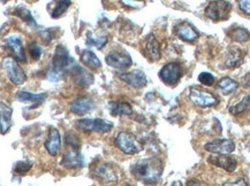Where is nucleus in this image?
Instances as JSON below:
<instances>
[{
  "label": "nucleus",
  "mask_w": 250,
  "mask_h": 186,
  "mask_svg": "<svg viewBox=\"0 0 250 186\" xmlns=\"http://www.w3.org/2000/svg\"><path fill=\"white\" fill-rule=\"evenodd\" d=\"M119 78L126 84L133 86L135 89H140L146 86V74L141 70H133V72L121 73L119 74Z\"/></svg>",
  "instance_id": "nucleus-13"
},
{
  "label": "nucleus",
  "mask_w": 250,
  "mask_h": 186,
  "mask_svg": "<svg viewBox=\"0 0 250 186\" xmlns=\"http://www.w3.org/2000/svg\"><path fill=\"white\" fill-rule=\"evenodd\" d=\"M80 57H81V61H82L83 65L89 67V68H91V69L101 68V66H102L101 60H99L98 57L96 56V54L94 52H91V51H89V50L82 51L81 56Z\"/></svg>",
  "instance_id": "nucleus-25"
},
{
  "label": "nucleus",
  "mask_w": 250,
  "mask_h": 186,
  "mask_svg": "<svg viewBox=\"0 0 250 186\" xmlns=\"http://www.w3.org/2000/svg\"><path fill=\"white\" fill-rule=\"evenodd\" d=\"M75 127L85 132L106 133L112 130L113 123L102 118H81L75 122Z\"/></svg>",
  "instance_id": "nucleus-4"
},
{
  "label": "nucleus",
  "mask_w": 250,
  "mask_h": 186,
  "mask_svg": "<svg viewBox=\"0 0 250 186\" xmlns=\"http://www.w3.org/2000/svg\"><path fill=\"white\" fill-rule=\"evenodd\" d=\"M14 15H17L22 20L27 22V23H30L33 25H36V22H35V19L33 18V15H31V13L29 9L24 8V7H21V8H17L14 12Z\"/></svg>",
  "instance_id": "nucleus-30"
},
{
  "label": "nucleus",
  "mask_w": 250,
  "mask_h": 186,
  "mask_svg": "<svg viewBox=\"0 0 250 186\" xmlns=\"http://www.w3.org/2000/svg\"><path fill=\"white\" fill-rule=\"evenodd\" d=\"M31 167H33V162L21 161V162H18L17 165L14 166V171L19 175H24L31 169Z\"/></svg>",
  "instance_id": "nucleus-32"
},
{
  "label": "nucleus",
  "mask_w": 250,
  "mask_h": 186,
  "mask_svg": "<svg viewBox=\"0 0 250 186\" xmlns=\"http://www.w3.org/2000/svg\"><path fill=\"white\" fill-rule=\"evenodd\" d=\"M174 33L179 38L187 43H193L200 37V34L195 30V28L188 22H180L174 27Z\"/></svg>",
  "instance_id": "nucleus-14"
},
{
  "label": "nucleus",
  "mask_w": 250,
  "mask_h": 186,
  "mask_svg": "<svg viewBox=\"0 0 250 186\" xmlns=\"http://www.w3.org/2000/svg\"><path fill=\"white\" fill-rule=\"evenodd\" d=\"M62 147V136L56 128H51L45 142V149L51 156H57Z\"/></svg>",
  "instance_id": "nucleus-18"
},
{
  "label": "nucleus",
  "mask_w": 250,
  "mask_h": 186,
  "mask_svg": "<svg viewBox=\"0 0 250 186\" xmlns=\"http://www.w3.org/2000/svg\"><path fill=\"white\" fill-rule=\"evenodd\" d=\"M6 44H7L8 49L11 50L13 56H14L15 60L20 61V62H25L27 57H25L24 47L22 45L21 37L18 35H12L6 38Z\"/></svg>",
  "instance_id": "nucleus-16"
},
{
  "label": "nucleus",
  "mask_w": 250,
  "mask_h": 186,
  "mask_svg": "<svg viewBox=\"0 0 250 186\" xmlns=\"http://www.w3.org/2000/svg\"><path fill=\"white\" fill-rule=\"evenodd\" d=\"M249 108H250V94L243 97L239 104L229 107V113L232 115H240L248 111Z\"/></svg>",
  "instance_id": "nucleus-28"
},
{
  "label": "nucleus",
  "mask_w": 250,
  "mask_h": 186,
  "mask_svg": "<svg viewBox=\"0 0 250 186\" xmlns=\"http://www.w3.org/2000/svg\"><path fill=\"white\" fill-rule=\"evenodd\" d=\"M144 50H146V54H148L151 60L157 61L160 59V46L153 35H150V36H148V38L146 39Z\"/></svg>",
  "instance_id": "nucleus-22"
},
{
  "label": "nucleus",
  "mask_w": 250,
  "mask_h": 186,
  "mask_svg": "<svg viewBox=\"0 0 250 186\" xmlns=\"http://www.w3.org/2000/svg\"><path fill=\"white\" fill-rule=\"evenodd\" d=\"M106 43H107V37L106 36L98 38V39H94V38H89V39H88V44L89 45H95V46H97V49H102V47H104L105 44H106Z\"/></svg>",
  "instance_id": "nucleus-35"
},
{
  "label": "nucleus",
  "mask_w": 250,
  "mask_h": 186,
  "mask_svg": "<svg viewBox=\"0 0 250 186\" xmlns=\"http://www.w3.org/2000/svg\"><path fill=\"white\" fill-rule=\"evenodd\" d=\"M91 175L92 177L104 184H110V183L119 181V174H118L117 169L106 162H99L92 167Z\"/></svg>",
  "instance_id": "nucleus-5"
},
{
  "label": "nucleus",
  "mask_w": 250,
  "mask_h": 186,
  "mask_svg": "<svg viewBox=\"0 0 250 186\" xmlns=\"http://www.w3.org/2000/svg\"><path fill=\"white\" fill-rule=\"evenodd\" d=\"M105 61L112 68L117 69H126L133 65V60H131V57L127 53L117 50L111 51L106 57H105Z\"/></svg>",
  "instance_id": "nucleus-12"
},
{
  "label": "nucleus",
  "mask_w": 250,
  "mask_h": 186,
  "mask_svg": "<svg viewBox=\"0 0 250 186\" xmlns=\"http://www.w3.org/2000/svg\"><path fill=\"white\" fill-rule=\"evenodd\" d=\"M232 6L226 0H213L205 8V17L212 21H225L229 17Z\"/></svg>",
  "instance_id": "nucleus-6"
},
{
  "label": "nucleus",
  "mask_w": 250,
  "mask_h": 186,
  "mask_svg": "<svg viewBox=\"0 0 250 186\" xmlns=\"http://www.w3.org/2000/svg\"><path fill=\"white\" fill-rule=\"evenodd\" d=\"M0 115H1V121H0V124H1V134H5L8 132V130L12 127L13 110L11 106L5 104L4 101H1V104H0Z\"/></svg>",
  "instance_id": "nucleus-21"
},
{
  "label": "nucleus",
  "mask_w": 250,
  "mask_h": 186,
  "mask_svg": "<svg viewBox=\"0 0 250 186\" xmlns=\"http://www.w3.org/2000/svg\"><path fill=\"white\" fill-rule=\"evenodd\" d=\"M187 186H203V185H202V183L200 181H197V179H190V181H188Z\"/></svg>",
  "instance_id": "nucleus-38"
},
{
  "label": "nucleus",
  "mask_w": 250,
  "mask_h": 186,
  "mask_svg": "<svg viewBox=\"0 0 250 186\" xmlns=\"http://www.w3.org/2000/svg\"><path fill=\"white\" fill-rule=\"evenodd\" d=\"M60 165L67 169L82 168L83 165H84V159H83L82 154L80 152V149L67 146V149L63 153Z\"/></svg>",
  "instance_id": "nucleus-10"
},
{
  "label": "nucleus",
  "mask_w": 250,
  "mask_h": 186,
  "mask_svg": "<svg viewBox=\"0 0 250 186\" xmlns=\"http://www.w3.org/2000/svg\"><path fill=\"white\" fill-rule=\"evenodd\" d=\"M108 110L113 116H128L133 114V108L127 101H110Z\"/></svg>",
  "instance_id": "nucleus-20"
},
{
  "label": "nucleus",
  "mask_w": 250,
  "mask_h": 186,
  "mask_svg": "<svg viewBox=\"0 0 250 186\" xmlns=\"http://www.w3.org/2000/svg\"><path fill=\"white\" fill-rule=\"evenodd\" d=\"M230 38L234 41H239V43H243V41H247L249 39L250 34L248 30H246L245 28H235L230 31L229 34Z\"/></svg>",
  "instance_id": "nucleus-29"
},
{
  "label": "nucleus",
  "mask_w": 250,
  "mask_h": 186,
  "mask_svg": "<svg viewBox=\"0 0 250 186\" xmlns=\"http://www.w3.org/2000/svg\"><path fill=\"white\" fill-rule=\"evenodd\" d=\"M70 6V0H54L53 9L51 11V17L53 19L60 18Z\"/></svg>",
  "instance_id": "nucleus-27"
},
{
  "label": "nucleus",
  "mask_w": 250,
  "mask_h": 186,
  "mask_svg": "<svg viewBox=\"0 0 250 186\" xmlns=\"http://www.w3.org/2000/svg\"><path fill=\"white\" fill-rule=\"evenodd\" d=\"M198 81H200L202 85L211 86L214 83V77L210 73H201L200 76H198Z\"/></svg>",
  "instance_id": "nucleus-33"
},
{
  "label": "nucleus",
  "mask_w": 250,
  "mask_h": 186,
  "mask_svg": "<svg viewBox=\"0 0 250 186\" xmlns=\"http://www.w3.org/2000/svg\"><path fill=\"white\" fill-rule=\"evenodd\" d=\"M241 11L250 17V0H236Z\"/></svg>",
  "instance_id": "nucleus-36"
},
{
  "label": "nucleus",
  "mask_w": 250,
  "mask_h": 186,
  "mask_svg": "<svg viewBox=\"0 0 250 186\" xmlns=\"http://www.w3.org/2000/svg\"><path fill=\"white\" fill-rule=\"evenodd\" d=\"M239 88V83L235 82L234 79L229 78V77H224L218 83V89L219 91L223 93V94H229L235 91L236 89Z\"/></svg>",
  "instance_id": "nucleus-26"
},
{
  "label": "nucleus",
  "mask_w": 250,
  "mask_h": 186,
  "mask_svg": "<svg viewBox=\"0 0 250 186\" xmlns=\"http://www.w3.org/2000/svg\"><path fill=\"white\" fill-rule=\"evenodd\" d=\"M243 61V53L241 50L239 49H232L229 50V52H227V56H226V61H225V65L227 68H236V67H239L240 65L242 63Z\"/></svg>",
  "instance_id": "nucleus-23"
},
{
  "label": "nucleus",
  "mask_w": 250,
  "mask_h": 186,
  "mask_svg": "<svg viewBox=\"0 0 250 186\" xmlns=\"http://www.w3.org/2000/svg\"><path fill=\"white\" fill-rule=\"evenodd\" d=\"M65 143L67 146L75 147V149H80L81 147V142H80L79 137L76 136L72 131H67L65 134Z\"/></svg>",
  "instance_id": "nucleus-31"
},
{
  "label": "nucleus",
  "mask_w": 250,
  "mask_h": 186,
  "mask_svg": "<svg viewBox=\"0 0 250 186\" xmlns=\"http://www.w3.org/2000/svg\"><path fill=\"white\" fill-rule=\"evenodd\" d=\"M181 76L182 68L180 63L178 62L167 63L159 72V78L167 85H175L176 83L180 81Z\"/></svg>",
  "instance_id": "nucleus-9"
},
{
  "label": "nucleus",
  "mask_w": 250,
  "mask_h": 186,
  "mask_svg": "<svg viewBox=\"0 0 250 186\" xmlns=\"http://www.w3.org/2000/svg\"><path fill=\"white\" fill-rule=\"evenodd\" d=\"M46 97H47L46 93H36V94H34V93H30L27 91H19L17 93V99L19 101L35 102L37 106L41 105L42 102L45 100Z\"/></svg>",
  "instance_id": "nucleus-24"
},
{
  "label": "nucleus",
  "mask_w": 250,
  "mask_h": 186,
  "mask_svg": "<svg viewBox=\"0 0 250 186\" xmlns=\"http://www.w3.org/2000/svg\"><path fill=\"white\" fill-rule=\"evenodd\" d=\"M70 62H72V59H70L68 51L62 45H58L56 51H54L51 69L47 73V78L53 82L60 81L68 69Z\"/></svg>",
  "instance_id": "nucleus-2"
},
{
  "label": "nucleus",
  "mask_w": 250,
  "mask_h": 186,
  "mask_svg": "<svg viewBox=\"0 0 250 186\" xmlns=\"http://www.w3.org/2000/svg\"><path fill=\"white\" fill-rule=\"evenodd\" d=\"M171 186H184V185H182L181 182H174Z\"/></svg>",
  "instance_id": "nucleus-39"
},
{
  "label": "nucleus",
  "mask_w": 250,
  "mask_h": 186,
  "mask_svg": "<svg viewBox=\"0 0 250 186\" xmlns=\"http://www.w3.org/2000/svg\"><path fill=\"white\" fill-rule=\"evenodd\" d=\"M2 66L7 73V76L13 84L15 85H22L27 81V76L25 73L22 70L20 66L18 65V62L12 57H6L2 60Z\"/></svg>",
  "instance_id": "nucleus-8"
},
{
  "label": "nucleus",
  "mask_w": 250,
  "mask_h": 186,
  "mask_svg": "<svg viewBox=\"0 0 250 186\" xmlns=\"http://www.w3.org/2000/svg\"><path fill=\"white\" fill-rule=\"evenodd\" d=\"M73 82L81 88H88L94 83V76L88 70L80 66H74L70 70Z\"/></svg>",
  "instance_id": "nucleus-15"
},
{
  "label": "nucleus",
  "mask_w": 250,
  "mask_h": 186,
  "mask_svg": "<svg viewBox=\"0 0 250 186\" xmlns=\"http://www.w3.org/2000/svg\"><path fill=\"white\" fill-rule=\"evenodd\" d=\"M189 98H190L191 102L203 108L214 107V106L219 104V99L216 95L197 88H191L189 90Z\"/></svg>",
  "instance_id": "nucleus-7"
},
{
  "label": "nucleus",
  "mask_w": 250,
  "mask_h": 186,
  "mask_svg": "<svg viewBox=\"0 0 250 186\" xmlns=\"http://www.w3.org/2000/svg\"><path fill=\"white\" fill-rule=\"evenodd\" d=\"M211 165L219 167V168H223L224 170L229 172H233L234 170L238 167V161L234 156L229 155H218L217 156H210L209 160H208Z\"/></svg>",
  "instance_id": "nucleus-19"
},
{
  "label": "nucleus",
  "mask_w": 250,
  "mask_h": 186,
  "mask_svg": "<svg viewBox=\"0 0 250 186\" xmlns=\"http://www.w3.org/2000/svg\"><path fill=\"white\" fill-rule=\"evenodd\" d=\"M95 101L89 97H79L70 102V111L76 115H85L86 113L94 110Z\"/></svg>",
  "instance_id": "nucleus-17"
},
{
  "label": "nucleus",
  "mask_w": 250,
  "mask_h": 186,
  "mask_svg": "<svg viewBox=\"0 0 250 186\" xmlns=\"http://www.w3.org/2000/svg\"><path fill=\"white\" fill-rule=\"evenodd\" d=\"M224 186H250V185L243 178H239V179H236L235 182L225 183Z\"/></svg>",
  "instance_id": "nucleus-37"
},
{
  "label": "nucleus",
  "mask_w": 250,
  "mask_h": 186,
  "mask_svg": "<svg viewBox=\"0 0 250 186\" xmlns=\"http://www.w3.org/2000/svg\"><path fill=\"white\" fill-rule=\"evenodd\" d=\"M1 1H2V2H5V1H7V0H1Z\"/></svg>",
  "instance_id": "nucleus-40"
},
{
  "label": "nucleus",
  "mask_w": 250,
  "mask_h": 186,
  "mask_svg": "<svg viewBox=\"0 0 250 186\" xmlns=\"http://www.w3.org/2000/svg\"><path fill=\"white\" fill-rule=\"evenodd\" d=\"M205 150L218 154V155H229L235 149V144L230 139H214L204 145Z\"/></svg>",
  "instance_id": "nucleus-11"
},
{
  "label": "nucleus",
  "mask_w": 250,
  "mask_h": 186,
  "mask_svg": "<svg viewBox=\"0 0 250 186\" xmlns=\"http://www.w3.org/2000/svg\"><path fill=\"white\" fill-rule=\"evenodd\" d=\"M29 51H30V56L34 60H38L43 53V49L38 45L37 43H31L30 47H29Z\"/></svg>",
  "instance_id": "nucleus-34"
},
{
  "label": "nucleus",
  "mask_w": 250,
  "mask_h": 186,
  "mask_svg": "<svg viewBox=\"0 0 250 186\" xmlns=\"http://www.w3.org/2000/svg\"><path fill=\"white\" fill-rule=\"evenodd\" d=\"M163 170L164 167L162 160L158 158H149L141 160L133 165L130 172L136 179L146 184H155L162 177Z\"/></svg>",
  "instance_id": "nucleus-1"
},
{
  "label": "nucleus",
  "mask_w": 250,
  "mask_h": 186,
  "mask_svg": "<svg viewBox=\"0 0 250 186\" xmlns=\"http://www.w3.org/2000/svg\"><path fill=\"white\" fill-rule=\"evenodd\" d=\"M115 146L127 155H135L143 150V144L135 134L128 131H120L115 137Z\"/></svg>",
  "instance_id": "nucleus-3"
}]
</instances>
